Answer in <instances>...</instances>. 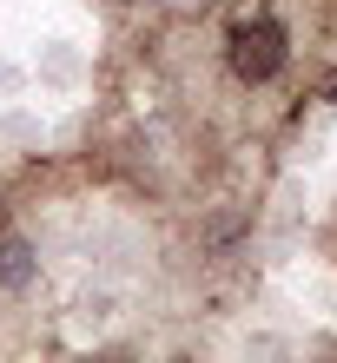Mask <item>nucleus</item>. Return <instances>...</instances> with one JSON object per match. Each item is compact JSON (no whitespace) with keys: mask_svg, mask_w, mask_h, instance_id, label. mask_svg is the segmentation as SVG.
<instances>
[{"mask_svg":"<svg viewBox=\"0 0 337 363\" xmlns=\"http://www.w3.org/2000/svg\"><path fill=\"white\" fill-rule=\"evenodd\" d=\"M40 277V258L27 238H13V231H0V291H27Z\"/></svg>","mask_w":337,"mask_h":363,"instance_id":"f03ea898","label":"nucleus"},{"mask_svg":"<svg viewBox=\"0 0 337 363\" xmlns=\"http://www.w3.org/2000/svg\"><path fill=\"white\" fill-rule=\"evenodd\" d=\"M225 60H231V73H238L245 86H271V79L284 73V60H291V33H284L271 13L238 20L231 40H225Z\"/></svg>","mask_w":337,"mask_h":363,"instance_id":"f257e3e1","label":"nucleus"}]
</instances>
